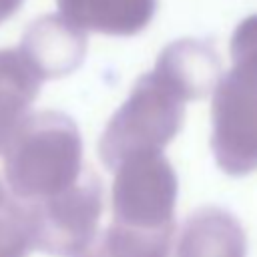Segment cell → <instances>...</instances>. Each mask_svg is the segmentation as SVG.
I'll list each match as a JSON object with an SVG mask.
<instances>
[{
	"label": "cell",
	"instance_id": "1",
	"mask_svg": "<svg viewBox=\"0 0 257 257\" xmlns=\"http://www.w3.org/2000/svg\"><path fill=\"white\" fill-rule=\"evenodd\" d=\"M80 135L74 120L56 110L28 114L4 147V177L20 203L50 199L80 175Z\"/></svg>",
	"mask_w": 257,
	"mask_h": 257
},
{
	"label": "cell",
	"instance_id": "2",
	"mask_svg": "<svg viewBox=\"0 0 257 257\" xmlns=\"http://www.w3.org/2000/svg\"><path fill=\"white\" fill-rule=\"evenodd\" d=\"M100 201L98 179L90 171H84L62 193L38 203H26L34 227V249L52 257H76L84 253L94 239Z\"/></svg>",
	"mask_w": 257,
	"mask_h": 257
},
{
	"label": "cell",
	"instance_id": "3",
	"mask_svg": "<svg viewBox=\"0 0 257 257\" xmlns=\"http://www.w3.org/2000/svg\"><path fill=\"white\" fill-rule=\"evenodd\" d=\"M18 50L34 66L42 80L72 72L84 58V34L62 16L48 14L34 20L22 34Z\"/></svg>",
	"mask_w": 257,
	"mask_h": 257
},
{
	"label": "cell",
	"instance_id": "4",
	"mask_svg": "<svg viewBox=\"0 0 257 257\" xmlns=\"http://www.w3.org/2000/svg\"><path fill=\"white\" fill-rule=\"evenodd\" d=\"M42 78L18 48H0V153L28 116Z\"/></svg>",
	"mask_w": 257,
	"mask_h": 257
},
{
	"label": "cell",
	"instance_id": "5",
	"mask_svg": "<svg viewBox=\"0 0 257 257\" xmlns=\"http://www.w3.org/2000/svg\"><path fill=\"white\" fill-rule=\"evenodd\" d=\"M62 18L74 28L106 34H131L147 22L151 10L137 8V0H56ZM153 2V0H139Z\"/></svg>",
	"mask_w": 257,
	"mask_h": 257
},
{
	"label": "cell",
	"instance_id": "6",
	"mask_svg": "<svg viewBox=\"0 0 257 257\" xmlns=\"http://www.w3.org/2000/svg\"><path fill=\"white\" fill-rule=\"evenodd\" d=\"M34 251V227L26 203L12 195L0 199V257H28Z\"/></svg>",
	"mask_w": 257,
	"mask_h": 257
},
{
	"label": "cell",
	"instance_id": "7",
	"mask_svg": "<svg viewBox=\"0 0 257 257\" xmlns=\"http://www.w3.org/2000/svg\"><path fill=\"white\" fill-rule=\"evenodd\" d=\"M22 2H24V0H0V22L12 18V16L20 10Z\"/></svg>",
	"mask_w": 257,
	"mask_h": 257
},
{
	"label": "cell",
	"instance_id": "8",
	"mask_svg": "<svg viewBox=\"0 0 257 257\" xmlns=\"http://www.w3.org/2000/svg\"><path fill=\"white\" fill-rule=\"evenodd\" d=\"M6 195H8V193H6V189H4V187H2V183H0V199H4Z\"/></svg>",
	"mask_w": 257,
	"mask_h": 257
}]
</instances>
